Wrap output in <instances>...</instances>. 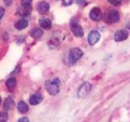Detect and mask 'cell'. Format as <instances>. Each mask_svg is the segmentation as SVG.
<instances>
[{"label": "cell", "instance_id": "obj_15", "mask_svg": "<svg viewBox=\"0 0 130 122\" xmlns=\"http://www.w3.org/2000/svg\"><path fill=\"white\" fill-rule=\"evenodd\" d=\"M28 20L22 19V20H18V21L15 24V28L18 30H22L28 26Z\"/></svg>", "mask_w": 130, "mask_h": 122}, {"label": "cell", "instance_id": "obj_17", "mask_svg": "<svg viewBox=\"0 0 130 122\" xmlns=\"http://www.w3.org/2000/svg\"><path fill=\"white\" fill-rule=\"evenodd\" d=\"M18 110L20 113H27L28 111V107L24 101H20L18 104Z\"/></svg>", "mask_w": 130, "mask_h": 122}, {"label": "cell", "instance_id": "obj_25", "mask_svg": "<svg viewBox=\"0 0 130 122\" xmlns=\"http://www.w3.org/2000/svg\"><path fill=\"white\" fill-rule=\"evenodd\" d=\"M32 0H21V4H31Z\"/></svg>", "mask_w": 130, "mask_h": 122}, {"label": "cell", "instance_id": "obj_22", "mask_svg": "<svg viewBox=\"0 0 130 122\" xmlns=\"http://www.w3.org/2000/svg\"><path fill=\"white\" fill-rule=\"evenodd\" d=\"M4 13H5V10H4V8L0 7V20H1V19L3 18Z\"/></svg>", "mask_w": 130, "mask_h": 122}, {"label": "cell", "instance_id": "obj_26", "mask_svg": "<svg viewBox=\"0 0 130 122\" xmlns=\"http://www.w3.org/2000/svg\"><path fill=\"white\" fill-rule=\"evenodd\" d=\"M127 28H129V29H130V22L127 24Z\"/></svg>", "mask_w": 130, "mask_h": 122}, {"label": "cell", "instance_id": "obj_18", "mask_svg": "<svg viewBox=\"0 0 130 122\" xmlns=\"http://www.w3.org/2000/svg\"><path fill=\"white\" fill-rule=\"evenodd\" d=\"M42 34H43V31L42 29H41L40 28H34V29L31 31V36L34 38H39L42 36Z\"/></svg>", "mask_w": 130, "mask_h": 122}, {"label": "cell", "instance_id": "obj_6", "mask_svg": "<svg viewBox=\"0 0 130 122\" xmlns=\"http://www.w3.org/2000/svg\"><path fill=\"white\" fill-rule=\"evenodd\" d=\"M100 39V34L96 30H93L88 35V42L89 45H93L96 44Z\"/></svg>", "mask_w": 130, "mask_h": 122}, {"label": "cell", "instance_id": "obj_9", "mask_svg": "<svg viewBox=\"0 0 130 122\" xmlns=\"http://www.w3.org/2000/svg\"><path fill=\"white\" fill-rule=\"evenodd\" d=\"M71 29H72V32L73 33V34L76 37H77V38H81V37L84 36L83 28L78 24H76V23L72 24L71 26Z\"/></svg>", "mask_w": 130, "mask_h": 122}, {"label": "cell", "instance_id": "obj_7", "mask_svg": "<svg viewBox=\"0 0 130 122\" xmlns=\"http://www.w3.org/2000/svg\"><path fill=\"white\" fill-rule=\"evenodd\" d=\"M32 11V6L31 4H21L18 9V14L21 16H27Z\"/></svg>", "mask_w": 130, "mask_h": 122}, {"label": "cell", "instance_id": "obj_3", "mask_svg": "<svg viewBox=\"0 0 130 122\" xmlns=\"http://www.w3.org/2000/svg\"><path fill=\"white\" fill-rule=\"evenodd\" d=\"M83 55V51L79 48H72L69 51L68 59L71 64H75Z\"/></svg>", "mask_w": 130, "mask_h": 122}, {"label": "cell", "instance_id": "obj_16", "mask_svg": "<svg viewBox=\"0 0 130 122\" xmlns=\"http://www.w3.org/2000/svg\"><path fill=\"white\" fill-rule=\"evenodd\" d=\"M6 85H7V88L8 89V90L12 91L14 90L15 88V85H16V81L15 78H9L7 79L6 81Z\"/></svg>", "mask_w": 130, "mask_h": 122}, {"label": "cell", "instance_id": "obj_19", "mask_svg": "<svg viewBox=\"0 0 130 122\" xmlns=\"http://www.w3.org/2000/svg\"><path fill=\"white\" fill-rule=\"evenodd\" d=\"M8 119V114L7 112H0V122H5Z\"/></svg>", "mask_w": 130, "mask_h": 122}, {"label": "cell", "instance_id": "obj_14", "mask_svg": "<svg viewBox=\"0 0 130 122\" xmlns=\"http://www.w3.org/2000/svg\"><path fill=\"white\" fill-rule=\"evenodd\" d=\"M4 108L7 111H10V110L13 109V108L15 107V102L12 99L11 97H8L6 99L5 102H4Z\"/></svg>", "mask_w": 130, "mask_h": 122}, {"label": "cell", "instance_id": "obj_23", "mask_svg": "<svg viewBox=\"0 0 130 122\" xmlns=\"http://www.w3.org/2000/svg\"><path fill=\"white\" fill-rule=\"evenodd\" d=\"M76 3L80 6H83L85 3V0H76Z\"/></svg>", "mask_w": 130, "mask_h": 122}, {"label": "cell", "instance_id": "obj_10", "mask_svg": "<svg viewBox=\"0 0 130 122\" xmlns=\"http://www.w3.org/2000/svg\"><path fill=\"white\" fill-rule=\"evenodd\" d=\"M102 16H103L102 11L99 7H93L89 12V18L93 20H95V21L99 20L102 18Z\"/></svg>", "mask_w": 130, "mask_h": 122}, {"label": "cell", "instance_id": "obj_11", "mask_svg": "<svg viewBox=\"0 0 130 122\" xmlns=\"http://www.w3.org/2000/svg\"><path fill=\"white\" fill-rule=\"evenodd\" d=\"M42 95H41L40 94H35V95H32L29 98V103L31 105H38L40 103H42Z\"/></svg>", "mask_w": 130, "mask_h": 122}, {"label": "cell", "instance_id": "obj_13", "mask_svg": "<svg viewBox=\"0 0 130 122\" xmlns=\"http://www.w3.org/2000/svg\"><path fill=\"white\" fill-rule=\"evenodd\" d=\"M39 24L40 26L43 28L44 29H51V26H52V23L51 21L49 19H46V18H42L39 20Z\"/></svg>", "mask_w": 130, "mask_h": 122}, {"label": "cell", "instance_id": "obj_21", "mask_svg": "<svg viewBox=\"0 0 130 122\" xmlns=\"http://www.w3.org/2000/svg\"><path fill=\"white\" fill-rule=\"evenodd\" d=\"M73 0H63V3L65 6H69L72 3Z\"/></svg>", "mask_w": 130, "mask_h": 122}, {"label": "cell", "instance_id": "obj_4", "mask_svg": "<svg viewBox=\"0 0 130 122\" xmlns=\"http://www.w3.org/2000/svg\"><path fill=\"white\" fill-rule=\"evenodd\" d=\"M58 34V32L54 33L53 35L51 36V38H50V40H49L48 46L50 47L51 48H56L60 44L61 41H62L61 34L59 32V34Z\"/></svg>", "mask_w": 130, "mask_h": 122}, {"label": "cell", "instance_id": "obj_5", "mask_svg": "<svg viewBox=\"0 0 130 122\" xmlns=\"http://www.w3.org/2000/svg\"><path fill=\"white\" fill-rule=\"evenodd\" d=\"M92 85L89 82H85L80 85L78 89V92H77V95L79 98H85L88 95L89 91L91 90Z\"/></svg>", "mask_w": 130, "mask_h": 122}, {"label": "cell", "instance_id": "obj_24", "mask_svg": "<svg viewBox=\"0 0 130 122\" xmlns=\"http://www.w3.org/2000/svg\"><path fill=\"white\" fill-rule=\"evenodd\" d=\"M18 121L19 122H23V121H24V122H28V121H29V120H28V117H22V118H20V119Z\"/></svg>", "mask_w": 130, "mask_h": 122}, {"label": "cell", "instance_id": "obj_12", "mask_svg": "<svg viewBox=\"0 0 130 122\" xmlns=\"http://www.w3.org/2000/svg\"><path fill=\"white\" fill-rule=\"evenodd\" d=\"M50 10V5L46 2H41L38 5V11L41 14H46Z\"/></svg>", "mask_w": 130, "mask_h": 122}, {"label": "cell", "instance_id": "obj_8", "mask_svg": "<svg viewBox=\"0 0 130 122\" xmlns=\"http://www.w3.org/2000/svg\"><path fill=\"white\" fill-rule=\"evenodd\" d=\"M128 33L126 30H118L115 33V35H114V38L116 42H122V41H124L128 38Z\"/></svg>", "mask_w": 130, "mask_h": 122}, {"label": "cell", "instance_id": "obj_20", "mask_svg": "<svg viewBox=\"0 0 130 122\" xmlns=\"http://www.w3.org/2000/svg\"><path fill=\"white\" fill-rule=\"evenodd\" d=\"M107 1L114 6H118L121 3V0H107Z\"/></svg>", "mask_w": 130, "mask_h": 122}, {"label": "cell", "instance_id": "obj_27", "mask_svg": "<svg viewBox=\"0 0 130 122\" xmlns=\"http://www.w3.org/2000/svg\"><path fill=\"white\" fill-rule=\"evenodd\" d=\"M0 103H1V97H0Z\"/></svg>", "mask_w": 130, "mask_h": 122}, {"label": "cell", "instance_id": "obj_2", "mask_svg": "<svg viewBox=\"0 0 130 122\" xmlns=\"http://www.w3.org/2000/svg\"><path fill=\"white\" fill-rule=\"evenodd\" d=\"M104 20L108 24L117 23L120 20V14L116 10H111L107 11L104 16Z\"/></svg>", "mask_w": 130, "mask_h": 122}, {"label": "cell", "instance_id": "obj_1", "mask_svg": "<svg viewBox=\"0 0 130 122\" xmlns=\"http://www.w3.org/2000/svg\"><path fill=\"white\" fill-rule=\"evenodd\" d=\"M60 81L59 78H55L52 81H46L45 82V86L47 92L51 95H56L59 92Z\"/></svg>", "mask_w": 130, "mask_h": 122}]
</instances>
